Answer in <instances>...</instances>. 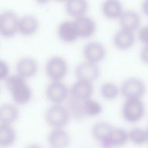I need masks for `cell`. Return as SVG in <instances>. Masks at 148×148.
Listing matches in <instances>:
<instances>
[{
  "label": "cell",
  "mask_w": 148,
  "mask_h": 148,
  "mask_svg": "<svg viewBox=\"0 0 148 148\" xmlns=\"http://www.w3.org/2000/svg\"><path fill=\"white\" fill-rule=\"evenodd\" d=\"M135 43V36L132 32L123 29L118 31L113 36L114 46L120 50L130 49Z\"/></svg>",
  "instance_id": "cell-17"
},
{
  "label": "cell",
  "mask_w": 148,
  "mask_h": 148,
  "mask_svg": "<svg viewBox=\"0 0 148 148\" xmlns=\"http://www.w3.org/2000/svg\"><path fill=\"white\" fill-rule=\"evenodd\" d=\"M102 110L101 104L91 98L83 102V110L84 114L88 116H95L99 114Z\"/></svg>",
  "instance_id": "cell-25"
},
{
  "label": "cell",
  "mask_w": 148,
  "mask_h": 148,
  "mask_svg": "<svg viewBox=\"0 0 148 148\" xmlns=\"http://www.w3.org/2000/svg\"><path fill=\"white\" fill-rule=\"evenodd\" d=\"M88 6L87 0H66L65 9L69 16L77 18L84 15Z\"/></svg>",
  "instance_id": "cell-22"
},
{
  "label": "cell",
  "mask_w": 148,
  "mask_h": 148,
  "mask_svg": "<svg viewBox=\"0 0 148 148\" xmlns=\"http://www.w3.org/2000/svg\"><path fill=\"white\" fill-rule=\"evenodd\" d=\"M38 19L32 15H25L19 18L18 32L25 36H30L36 32L39 28Z\"/></svg>",
  "instance_id": "cell-16"
},
{
  "label": "cell",
  "mask_w": 148,
  "mask_h": 148,
  "mask_svg": "<svg viewBox=\"0 0 148 148\" xmlns=\"http://www.w3.org/2000/svg\"><path fill=\"white\" fill-rule=\"evenodd\" d=\"M5 82L15 104L24 105L29 102L32 97V91L25 79L16 73L10 75Z\"/></svg>",
  "instance_id": "cell-1"
},
{
  "label": "cell",
  "mask_w": 148,
  "mask_h": 148,
  "mask_svg": "<svg viewBox=\"0 0 148 148\" xmlns=\"http://www.w3.org/2000/svg\"><path fill=\"white\" fill-rule=\"evenodd\" d=\"M102 11L108 19L119 18L123 12V5L119 0H105L102 5Z\"/></svg>",
  "instance_id": "cell-20"
},
{
  "label": "cell",
  "mask_w": 148,
  "mask_h": 148,
  "mask_svg": "<svg viewBox=\"0 0 148 148\" xmlns=\"http://www.w3.org/2000/svg\"><path fill=\"white\" fill-rule=\"evenodd\" d=\"M145 113V106L140 98L127 99L122 108L124 119L130 123L139 121Z\"/></svg>",
  "instance_id": "cell-2"
},
{
  "label": "cell",
  "mask_w": 148,
  "mask_h": 148,
  "mask_svg": "<svg viewBox=\"0 0 148 148\" xmlns=\"http://www.w3.org/2000/svg\"><path fill=\"white\" fill-rule=\"evenodd\" d=\"M57 1H66V0H57Z\"/></svg>",
  "instance_id": "cell-32"
},
{
  "label": "cell",
  "mask_w": 148,
  "mask_h": 148,
  "mask_svg": "<svg viewBox=\"0 0 148 148\" xmlns=\"http://www.w3.org/2000/svg\"><path fill=\"white\" fill-rule=\"evenodd\" d=\"M128 139V133L124 130L120 128H113L108 136L101 143L103 148H111L124 145Z\"/></svg>",
  "instance_id": "cell-13"
},
{
  "label": "cell",
  "mask_w": 148,
  "mask_h": 148,
  "mask_svg": "<svg viewBox=\"0 0 148 148\" xmlns=\"http://www.w3.org/2000/svg\"><path fill=\"white\" fill-rule=\"evenodd\" d=\"M74 23L79 38H88L91 36L96 30V24L94 20L85 15L76 18Z\"/></svg>",
  "instance_id": "cell-11"
},
{
  "label": "cell",
  "mask_w": 148,
  "mask_h": 148,
  "mask_svg": "<svg viewBox=\"0 0 148 148\" xmlns=\"http://www.w3.org/2000/svg\"><path fill=\"white\" fill-rule=\"evenodd\" d=\"M19 18L12 10H6L0 14V35L6 38L13 37L18 32Z\"/></svg>",
  "instance_id": "cell-4"
},
{
  "label": "cell",
  "mask_w": 148,
  "mask_h": 148,
  "mask_svg": "<svg viewBox=\"0 0 148 148\" xmlns=\"http://www.w3.org/2000/svg\"><path fill=\"white\" fill-rule=\"evenodd\" d=\"M16 132L12 125L0 123V148L12 146L16 140Z\"/></svg>",
  "instance_id": "cell-21"
},
{
  "label": "cell",
  "mask_w": 148,
  "mask_h": 148,
  "mask_svg": "<svg viewBox=\"0 0 148 148\" xmlns=\"http://www.w3.org/2000/svg\"><path fill=\"white\" fill-rule=\"evenodd\" d=\"M10 75V68L8 64L0 59V82L5 81Z\"/></svg>",
  "instance_id": "cell-27"
},
{
  "label": "cell",
  "mask_w": 148,
  "mask_h": 148,
  "mask_svg": "<svg viewBox=\"0 0 148 148\" xmlns=\"http://www.w3.org/2000/svg\"><path fill=\"white\" fill-rule=\"evenodd\" d=\"M128 139L138 145L145 144L147 141L148 135L146 130L140 128H134L128 133Z\"/></svg>",
  "instance_id": "cell-24"
},
{
  "label": "cell",
  "mask_w": 148,
  "mask_h": 148,
  "mask_svg": "<svg viewBox=\"0 0 148 148\" xmlns=\"http://www.w3.org/2000/svg\"><path fill=\"white\" fill-rule=\"evenodd\" d=\"M140 57L142 60L143 62L147 63V47L146 45L143 49L142 50V51L140 53Z\"/></svg>",
  "instance_id": "cell-29"
},
{
  "label": "cell",
  "mask_w": 148,
  "mask_h": 148,
  "mask_svg": "<svg viewBox=\"0 0 148 148\" xmlns=\"http://www.w3.org/2000/svg\"><path fill=\"white\" fill-rule=\"evenodd\" d=\"M46 95L50 102L54 104H60L66 98L68 89L61 81H53L47 86Z\"/></svg>",
  "instance_id": "cell-7"
},
{
  "label": "cell",
  "mask_w": 148,
  "mask_h": 148,
  "mask_svg": "<svg viewBox=\"0 0 148 148\" xmlns=\"http://www.w3.org/2000/svg\"><path fill=\"white\" fill-rule=\"evenodd\" d=\"M112 128V126L107 122H98L92 127V135L95 139L102 142L108 136Z\"/></svg>",
  "instance_id": "cell-23"
},
{
  "label": "cell",
  "mask_w": 148,
  "mask_h": 148,
  "mask_svg": "<svg viewBox=\"0 0 148 148\" xmlns=\"http://www.w3.org/2000/svg\"><path fill=\"white\" fill-rule=\"evenodd\" d=\"M0 91H1V89H0Z\"/></svg>",
  "instance_id": "cell-33"
},
{
  "label": "cell",
  "mask_w": 148,
  "mask_h": 148,
  "mask_svg": "<svg viewBox=\"0 0 148 148\" xmlns=\"http://www.w3.org/2000/svg\"><path fill=\"white\" fill-rule=\"evenodd\" d=\"M83 54L87 61L97 64L105 58L106 50L101 43L91 42L85 45L83 49Z\"/></svg>",
  "instance_id": "cell-9"
},
{
  "label": "cell",
  "mask_w": 148,
  "mask_h": 148,
  "mask_svg": "<svg viewBox=\"0 0 148 148\" xmlns=\"http://www.w3.org/2000/svg\"><path fill=\"white\" fill-rule=\"evenodd\" d=\"M47 140L53 148H65L69 144L70 137L62 128H56L49 133Z\"/></svg>",
  "instance_id": "cell-15"
},
{
  "label": "cell",
  "mask_w": 148,
  "mask_h": 148,
  "mask_svg": "<svg viewBox=\"0 0 148 148\" xmlns=\"http://www.w3.org/2000/svg\"><path fill=\"white\" fill-rule=\"evenodd\" d=\"M69 119V112L62 105L54 104L49 108L46 113L47 123L54 128H63Z\"/></svg>",
  "instance_id": "cell-3"
},
{
  "label": "cell",
  "mask_w": 148,
  "mask_h": 148,
  "mask_svg": "<svg viewBox=\"0 0 148 148\" xmlns=\"http://www.w3.org/2000/svg\"><path fill=\"white\" fill-rule=\"evenodd\" d=\"M70 92L72 99L83 102L91 97L93 87L90 82L78 80L72 85Z\"/></svg>",
  "instance_id": "cell-10"
},
{
  "label": "cell",
  "mask_w": 148,
  "mask_h": 148,
  "mask_svg": "<svg viewBox=\"0 0 148 148\" xmlns=\"http://www.w3.org/2000/svg\"><path fill=\"white\" fill-rule=\"evenodd\" d=\"M101 95L106 99H114L119 94V88L113 83L106 82L103 83L100 88Z\"/></svg>",
  "instance_id": "cell-26"
},
{
  "label": "cell",
  "mask_w": 148,
  "mask_h": 148,
  "mask_svg": "<svg viewBox=\"0 0 148 148\" xmlns=\"http://www.w3.org/2000/svg\"><path fill=\"white\" fill-rule=\"evenodd\" d=\"M36 2L40 5H44L47 3L50 0H35Z\"/></svg>",
  "instance_id": "cell-31"
},
{
  "label": "cell",
  "mask_w": 148,
  "mask_h": 148,
  "mask_svg": "<svg viewBox=\"0 0 148 148\" xmlns=\"http://www.w3.org/2000/svg\"><path fill=\"white\" fill-rule=\"evenodd\" d=\"M75 75L78 80L91 83L99 77L100 70L96 64L87 61L80 63L76 66Z\"/></svg>",
  "instance_id": "cell-8"
},
{
  "label": "cell",
  "mask_w": 148,
  "mask_h": 148,
  "mask_svg": "<svg viewBox=\"0 0 148 148\" xmlns=\"http://www.w3.org/2000/svg\"><path fill=\"white\" fill-rule=\"evenodd\" d=\"M18 116L19 110L14 104L5 103L0 105V123L12 125Z\"/></svg>",
  "instance_id": "cell-19"
},
{
  "label": "cell",
  "mask_w": 148,
  "mask_h": 148,
  "mask_svg": "<svg viewBox=\"0 0 148 148\" xmlns=\"http://www.w3.org/2000/svg\"><path fill=\"white\" fill-rule=\"evenodd\" d=\"M17 74L24 79L33 77L38 71V64L32 58L25 57L20 59L16 66Z\"/></svg>",
  "instance_id": "cell-12"
},
{
  "label": "cell",
  "mask_w": 148,
  "mask_h": 148,
  "mask_svg": "<svg viewBox=\"0 0 148 148\" xmlns=\"http://www.w3.org/2000/svg\"><path fill=\"white\" fill-rule=\"evenodd\" d=\"M146 91L145 83L140 79L132 77L125 80L121 87V93L126 99L140 98Z\"/></svg>",
  "instance_id": "cell-6"
},
{
  "label": "cell",
  "mask_w": 148,
  "mask_h": 148,
  "mask_svg": "<svg viewBox=\"0 0 148 148\" xmlns=\"http://www.w3.org/2000/svg\"><path fill=\"white\" fill-rule=\"evenodd\" d=\"M147 27L146 26L141 28L138 32V37L139 40L144 44H147Z\"/></svg>",
  "instance_id": "cell-28"
},
{
  "label": "cell",
  "mask_w": 148,
  "mask_h": 148,
  "mask_svg": "<svg viewBox=\"0 0 148 148\" xmlns=\"http://www.w3.org/2000/svg\"><path fill=\"white\" fill-rule=\"evenodd\" d=\"M60 39L65 43H72L79 38L74 21H65L61 23L57 29Z\"/></svg>",
  "instance_id": "cell-14"
},
{
  "label": "cell",
  "mask_w": 148,
  "mask_h": 148,
  "mask_svg": "<svg viewBox=\"0 0 148 148\" xmlns=\"http://www.w3.org/2000/svg\"><path fill=\"white\" fill-rule=\"evenodd\" d=\"M119 21L121 29L133 32L139 27L140 17L136 12L127 10L123 12Z\"/></svg>",
  "instance_id": "cell-18"
},
{
  "label": "cell",
  "mask_w": 148,
  "mask_h": 148,
  "mask_svg": "<svg viewBox=\"0 0 148 148\" xmlns=\"http://www.w3.org/2000/svg\"><path fill=\"white\" fill-rule=\"evenodd\" d=\"M68 66L66 61L59 56L50 58L46 65V72L53 81H60L66 75Z\"/></svg>",
  "instance_id": "cell-5"
},
{
  "label": "cell",
  "mask_w": 148,
  "mask_h": 148,
  "mask_svg": "<svg viewBox=\"0 0 148 148\" xmlns=\"http://www.w3.org/2000/svg\"><path fill=\"white\" fill-rule=\"evenodd\" d=\"M26 148H42L41 146L37 143H31L28 145Z\"/></svg>",
  "instance_id": "cell-30"
}]
</instances>
